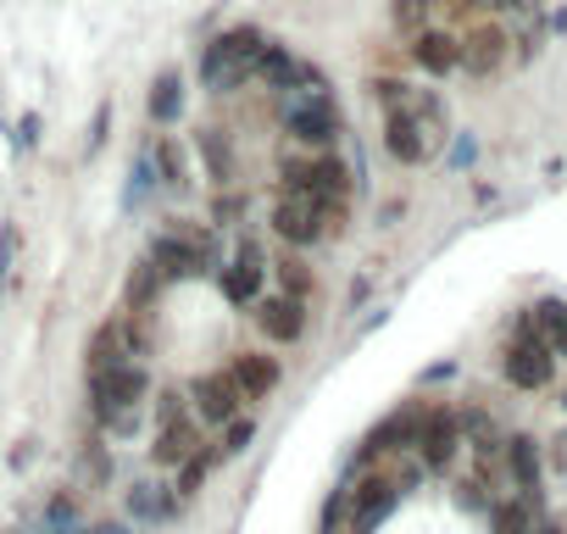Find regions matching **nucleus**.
Masks as SVG:
<instances>
[{
  "instance_id": "a878e982",
  "label": "nucleus",
  "mask_w": 567,
  "mask_h": 534,
  "mask_svg": "<svg viewBox=\"0 0 567 534\" xmlns=\"http://www.w3.org/2000/svg\"><path fill=\"white\" fill-rule=\"evenodd\" d=\"M79 473H84L90 484H106V479H112V456H106L101 440H90V445L79 451Z\"/></svg>"
},
{
  "instance_id": "9d476101",
  "label": "nucleus",
  "mask_w": 567,
  "mask_h": 534,
  "mask_svg": "<svg viewBox=\"0 0 567 534\" xmlns=\"http://www.w3.org/2000/svg\"><path fill=\"white\" fill-rule=\"evenodd\" d=\"M206 440H200V418L184 407L178 418H162V429H156V445H151V456L162 462V468H178V462H189L195 451H200Z\"/></svg>"
},
{
  "instance_id": "f3484780",
  "label": "nucleus",
  "mask_w": 567,
  "mask_h": 534,
  "mask_svg": "<svg viewBox=\"0 0 567 534\" xmlns=\"http://www.w3.org/2000/svg\"><path fill=\"white\" fill-rule=\"evenodd\" d=\"M178 506H184V501H178V490H173V484L134 479V490H128V517H134V523H167Z\"/></svg>"
},
{
  "instance_id": "bb28decb",
  "label": "nucleus",
  "mask_w": 567,
  "mask_h": 534,
  "mask_svg": "<svg viewBox=\"0 0 567 534\" xmlns=\"http://www.w3.org/2000/svg\"><path fill=\"white\" fill-rule=\"evenodd\" d=\"M250 434H256V423H250L245 412H239L234 423H223V429H217V445H223V456H239V451L250 445Z\"/></svg>"
},
{
  "instance_id": "a211bd4d",
  "label": "nucleus",
  "mask_w": 567,
  "mask_h": 534,
  "mask_svg": "<svg viewBox=\"0 0 567 534\" xmlns=\"http://www.w3.org/2000/svg\"><path fill=\"white\" fill-rule=\"evenodd\" d=\"M162 290H167L162 267L145 256V261H134V274H128V285H123V301H128V312H156Z\"/></svg>"
},
{
  "instance_id": "dca6fc26",
  "label": "nucleus",
  "mask_w": 567,
  "mask_h": 534,
  "mask_svg": "<svg viewBox=\"0 0 567 534\" xmlns=\"http://www.w3.org/2000/svg\"><path fill=\"white\" fill-rule=\"evenodd\" d=\"M123 362H140V357L128 351V335H123V324H106V329H95V335H90V346H84V379H95V373H112V368H123Z\"/></svg>"
},
{
  "instance_id": "393cba45",
  "label": "nucleus",
  "mask_w": 567,
  "mask_h": 534,
  "mask_svg": "<svg viewBox=\"0 0 567 534\" xmlns=\"http://www.w3.org/2000/svg\"><path fill=\"white\" fill-rule=\"evenodd\" d=\"M200 151H206L217 184H234V151H228V140H217V129H200Z\"/></svg>"
},
{
  "instance_id": "5701e85b",
  "label": "nucleus",
  "mask_w": 567,
  "mask_h": 534,
  "mask_svg": "<svg viewBox=\"0 0 567 534\" xmlns=\"http://www.w3.org/2000/svg\"><path fill=\"white\" fill-rule=\"evenodd\" d=\"M151 167H156V184L162 189H189V167H184V151L173 140H156L151 145Z\"/></svg>"
},
{
  "instance_id": "2eb2a0df",
  "label": "nucleus",
  "mask_w": 567,
  "mask_h": 534,
  "mask_svg": "<svg viewBox=\"0 0 567 534\" xmlns=\"http://www.w3.org/2000/svg\"><path fill=\"white\" fill-rule=\"evenodd\" d=\"M412 62H417L423 73L445 79V73L462 68V40H456L451 29H423V34H412Z\"/></svg>"
},
{
  "instance_id": "b1692460",
  "label": "nucleus",
  "mask_w": 567,
  "mask_h": 534,
  "mask_svg": "<svg viewBox=\"0 0 567 534\" xmlns=\"http://www.w3.org/2000/svg\"><path fill=\"white\" fill-rule=\"evenodd\" d=\"M434 7H440V0H395L390 18H395V29H401V34H423V29H434V23H429V18H434Z\"/></svg>"
},
{
  "instance_id": "412c9836",
  "label": "nucleus",
  "mask_w": 567,
  "mask_h": 534,
  "mask_svg": "<svg viewBox=\"0 0 567 534\" xmlns=\"http://www.w3.org/2000/svg\"><path fill=\"white\" fill-rule=\"evenodd\" d=\"M217 462H223V445H217V440H206V445H200V451H195L189 462H178V479H173L178 501H189V495L200 490V479H206V473H212Z\"/></svg>"
},
{
  "instance_id": "6e6552de",
  "label": "nucleus",
  "mask_w": 567,
  "mask_h": 534,
  "mask_svg": "<svg viewBox=\"0 0 567 534\" xmlns=\"http://www.w3.org/2000/svg\"><path fill=\"white\" fill-rule=\"evenodd\" d=\"M456 40H462V73H473V79L501 73V68H506V57H512V34H506L501 23H489V18L467 23Z\"/></svg>"
},
{
  "instance_id": "7ed1b4c3",
  "label": "nucleus",
  "mask_w": 567,
  "mask_h": 534,
  "mask_svg": "<svg viewBox=\"0 0 567 534\" xmlns=\"http://www.w3.org/2000/svg\"><path fill=\"white\" fill-rule=\"evenodd\" d=\"M278 189H296V195H312V201L346 212L357 178H351V167H346L340 156L312 151V156H284V162H278Z\"/></svg>"
},
{
  "instance_id": "c85d7f7f",
  "label": "nucleus",
  "mask_w": 567,
  "mask_h": 534,
  "mask_svg": "<svg viewBox=\"0 0 567 534\" xmlns=\"http://www.w3.org/2000/svg\"><path fill=\"white\" fill-rule=\"evenodd\" d=\"M534 534H561V523H550V517H539V523H534Z\"/></svg>"
},
{
  "instance_id": "423d86ee",
  "label": "nucleus",
  "mask_w": 567,
  "mask_h": 534,
  "mask_svg": "<svg viewBox=\"0 0 567 534\" xmlns=\"http://www.w3.org/2000/svg\"><path fill=\"white\" fill-rule=\"evenodd\" d=\"M501 373L512 379V390H545V384L556 379V351L523 324L517 340H512L506 357H501Z\"/></svg>"
},
{
  "instance_id": "6ab92c4d",
  "label": "nucleus",
  "mask_w": 567,
  "mask_h": 534,
  "mask_svg": "<svg viewBox=\"0 0 567 534\" xmlns=\"http://www.w3.org/2000/svg\"><path fill=\"white\" fill-rule=\"evenodd\" d=\"M267 267H272V279H278V296H290V301H307L312 285H318V279H312V261L296 256V250L278 256V261H267Z\"/></svg>"
},
{
  "instance_id": "4be33fe9",
  "label": "nucleus",
  "mask_w": 567,
  "mask_h": 534,
  "mask_svg": "<svg viewBox=\"0 0 567 534\" xmlns=\"http://www.w3.org/2000/svg\"><path fill=\"white\" fill-rule=\"evenodd\" d=\"M178 112H184V79L167 68V73H156V84H151V117H156V123H178Z\"/></svg>"
},
{
  "instance_id": "1a4fd4ad",
  "label": "nucleus",
  "mask_w": 567,
  "mask_h": 534,
  "mask_svg": "<svg viewBox=\"0 0 567 534\" xmlns=\"http://www.w3.org/2000/svg\"><path fill=\"white\" fill-rule=\"evenodd\" d=\"M189 412L200 418V423H212V429H223V423H234L239 412H245V396H239V384L228 379V368H217V373H200L195 384H189Z\"/></svg>"
},
{
  "instance_id": "aec40b11",
  "label": "nucleus",
  "mask_w": 567,
  "mask_h": 534,
  "mask_svg": "<svg viewBox=\"0 0 567 534\" xmlns=\"http://www.w3.org/2000/svg\"><path fill=\"white\" fill-rule=\"evenodd\" d=\"M523 324H528V329H534V335H539V340L556 351V357H567V307H561V301H545V307H534Z\"/></svg>"
},
{
  "instance_id": "20e7f679",
  "label": "nucleus",
  "mask_w": 567,
  "mask_h": 534,
  "mask_svg": "<svg viewBox=\"0 0 567 534\" xmlns=\"http://www.w3.org/2000/svg\"><path fill=\"white\" fill-rule=\"evenodd\" d=\"M340 223H346V212H334V206H323V201H312V195H296V189H278V195H272V234H278L284 245H296V250L334 239Z\"/></svg>"
},
{
  "instance_id": "9b49d317",
  "label": "nucleus",
  "mask_w": 567,
  "mask_h": 534,
  "mask_svg": "<svg viewBox=\"0 0 567 534\" xmlns=\"http://www.w3.org/2000/svg\"><path fill=\"white\" fill-rule=\"evenodd\" d=\"M256 329H261L272 346H296V340L307 335V301H290V296L256 301Z\"/></svg>"
},
{
  "instance_id": "ddd939ff",
  "label": "nucleus",
  "mask_w": 567,
  "mask_h": 534,
  "mask_svg": "<svg viewBox=\"0 0 567 534\" xmlns=\"http://www.w3.org/2000/svg\"><path fill=\"white\" fill-rule=\"evenodd\" d=\"M228 379L239 384V396H245V401H267V396L278 390L284 368H278V357H267V351H234Z\"/></svg>"
},
{
  "instance_id": "0eeeda50",
  "label": "nucleus",
  "mask_w": 567,
  "mask_h": 534,
  "mask_svg": "<svg viewBox=\"0 0 567 534\" xmlns=\"http://www.w3.org/2000/svg\"><path fill=\"white\" fill-rule=\"evenodd\" d=\"M462 451V418L456 412H440V407H423V423H417V440H412V456L429 468V473H445Z\"/></svg>"
},
{
  "instance_id": "cd10ccee",
  "label": "nucleus",
  "mask_w": 567,
  "mask_h": 534,
  "mask_svg": "<svg viewBox=\"0 0 567 534\" xmlns=\"http://www.w3.org/2000/svg\"><path fill=\"white\" fill-rule=\"evenodd\" d=\"M79 534H128L123 523H95V528H79Z\"/></svg>"
},
{
  "instance_id": "f03ea898",
  "label": "nucleus",
  "mask_w": 567,
  "mask_h": 534,
  "mask_svg": "<svg viewBox=\"0 0 567 534\" xmlns=\"http://www.w3.org/2000/svg\"><path fill=\"white\" fill-rule=\"evenodd\" d=\"M278 123H284V134H290L296 145H307V151H329L340 140V129H346V117H340L334 95L323 90V79L318 84H301L290 95H278Z\"/></svg>"
},
{
  "instance_id": "f8f14e48",
  "label": "nucleus",
  "mask_w": 567,
  "mask_h": 534,
  "mask_svg": "<svg viewBox=\"0 0 567 534\" xmlns=\"http://www.w3.org/2000/svg\"><path fill=\"white\" fill-rule=\"evenodd\" d=\"M261 279H267V256H261V245H239V256L223 267V274H217V290L228 296V301H256V290H261Z\"/></svg>"
},
{
  "instance_id": "f257e3e1",
  "label": "nucleus",
  "mask_w": 567,
  "mask_h": 534,
  "mask_svg": "<svg viewBox=\"0 0 567 534\" xmlns=\"http://www.w3.org/2000/svg\"><path fill=\"white\" fill-rule=\"evenodd\" d=\"M384 101V151L406 167H423L445 145V101L412 84H379Z\"/></svg>"
},
{
  "instance_id": "4468645a",
  "label": "nucleus",
  "mask_w": 567,
  "mask_h": 534,
  "mask_svg": "<svg viewBox=\"0 0 567 534\" xmlns=\"http://www.w3.org/2000/svg\"><path fill=\"white\" fill-rule=\"evenodd\" d=\"M501 468H506V484L523 495V501H539V445L528 440V434H512L506 440V451H501Z\"/></svg>"
},
{
  "instance_id": "39448f33",
  "label": "nucleus",
  "mask_w": 567,
  "mask_h": 534,
  "mask_svg": "<svg viewBox=\"0 0 567 534\" xmlns=\"http://www.w3.org/2000/svg\"><path fill=\"white\" fill-rule=\"evenodd\" d=\"M256 51H261V34L256 29H234V34H217L200 57V84L212 95H234L256 79Z\"/></svg>"
}]
</instances>
